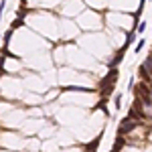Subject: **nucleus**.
<instances>
[{"mask_svg": "<svg viewBox=\"0 0 152 152\" xmlns=\"http://www.w3.org/2000/svg\"><path fill=\"white\" fill-rule=\"evenodd\" d=\"M4 6H6V0H0V18H2V14H4Z\"/></svg>", "mask_w": 152, "mask_h": 152, "instance_id": "obj_8", "label": "nucleus"}, {"mask_svg": "<svg viewBox=\"0 0 152 152\" xmlns=\"http://www.w3.org/2000/svg\"><path fill=\"white\" fill-rule=\"evenodd\" d=\"M20 24H23V20H20V18H18V20H14V24H12L10 28H12V31H14V28H18V26H20Z\"/></svg>", "mask_w": 152, "mask_h": 152, "instance_id": "obj_9", "label": "nucleus"}, {"mask_svg": "<svg viewBox=\"0 0 152 152\" xmlns=\"http://www.w3.org/2000/svg\"><path fill=\"white\" fill-rule=\"evenodd\" d=\"M136 91H140V97H144V95H148V85L144 81L138 83V87H136Z\"/></svg>", "mask_w": 152, "mask_h": 152, "instance_id": "obj_3", "label": "nucleus"}, {"mask_svg": "<svg viewBox=\"0 0 152 152\" xmlns=\"http://www.w3.org/2000/svg\"><path fill=\"white\" fill-rule=\"evenodd\" d=\"M124 53H126V51H120V53H118L116 57H114V59H112V61H110V63H107V67H110V69H112V67H116L118 63H120V61L124 59Z\"/></svg>", "mask_w": 152, "mask_h": 152, "instance_id": "obj_2", "label": "nucleus"}, {"mask_svg": "<svg viewBox=\"0 0 152 152\" xmlns=\"http://www.w3.org/2000/svg\"><path fill=\"white\" fill-rule=\"evenodd\" d=\"M148 91H150V97H152V87H150V89H148Z\"/></svg>", "mask_w": 152, "mask_h": 152, "instance_id": "obj_12", "label": "nucleus"}, {"mask_svg": "<svg viewBox=\"0 0 152 152\" xmlns=\"http://www.w3.org/2000/svg\"><path fill=\"white\" fill-rule=\"evenodd\" d=\"M138 128V122L134 120V118H128V120H124L122 122V126H120V130H118V134L122 136V134H128V132H132V130Z\"/></svg>", "mask_w": 152, "mask_h": 152, "instance_id": "obj_1", "label": "nucleus"}, {"mask_svg": "<svg viewBox=\"0 0 152 152\" xmlns=\"http://www.w3.org/2000/svg\"><path fill=\"white\" fill-rule=\"evenodd\" d=\"M122 144H124V140H122V136L118 138V142H116V146H114V152H118L120 148H122Z\"/></svg>", "mask_w": 152, "mask_h": 152, "instance_id": "obj_6", "label": "nucleus"}, {"mask_svg": "<svg viewBox=\"0 0 152 152\" xmlns=\"http://www.w3.org/2000/svg\"><path fill=\"white\" fill-rule=\"evenodd\" d=\"M10 37H12V28H8V31L4 33V41H6V43H10Z\"/></svg>", "mask_w": 152, "mask_h": 152, "instance_id": "obj_7", "label": "nucleus"}, {"mask_svg": "<svg viewBox=\"0 0 152 152\" xmlns=\"http://www.w3.org/2000/svg\"><path fill=\"white\" fill-rule=\"evenodd\" d=\"M138 73L142 75V79H144V81H148V79H150V71L146 69V65H140V69H138Z\"/></svg>", "mask_w": 152, "mask_h": 152, "instance_id": "obj_4", "label": "nucleus"}, {"mask_svg": "<svg viewBox=\"0 0 152 152\" xmlns=\"http://www.w3.org/2000/svg\"><path fill=\"white\" fill-rule=\"evenodd\" d=\"M122 105V95H116V107Z\"/></svg>", "mask_w": 152, "mask_h": 152, "instance_id": "obj_10", "label": "nucleus"}, {"mask_svg": "<svg viewBox=\"0 0 152 152\" xmlns=\"http://www.w3.org/2000/svg\"><path fill=\"white\" fill-rule=\"evenodd\" d=\"M144 28H146V23H140V26H138V31H140V33H144Z\"/></svg>", "mask_w": 152, "mask_h": 152, "instance_id": "obj_11", "label": "nucleus"}, {"mask_svg": "<svg viewBox=\"0 0 152 152\" xmlns=\"http://www.w3.org/2000/svg\"><path fill=\"white\" fill-rule=\"evenodd\" d=\"M144 43H146V41H144V39H140V43L134 47V51H136V53H140V49H144Z\"/></svg>", "mask_w": 152, "mask_h": 152, "instance_id": "obj_5", "label": "nucleus"}]
</instances>
